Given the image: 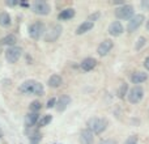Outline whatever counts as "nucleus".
I'll use <instances>...</instances> for the list:
<instances>
[{
  "label": "nucleus",
  "mask_w": 149,
  "mask_h": 144,
  "mask_svg": "<svg viewBox=\"0 0 149 144\" xmlns=\"http://www.w3.org/2000/svg\"><path fill=\"white\" fill-rule=\"evenodd\" d=\"M20 92L25 94H36V96H43L45 88L41 82L37 80H26L20 85Z\"/></svg>",
  "instance_id": "nucleus-1"
},
{
  "label": "nucleus",
  "mask_w": 149,
  "mask_h": 144,
  "mask_svg": "<svg viewBox=\"0 0 149 144\" xmlns=\"http://www.w3.org/2000/svg\"><path fill=\"white\" fill-rule=\"evenodd\" d=\"M109 126L107 119L100 118V117H93L88 121V130L93 132V134H102Z\"/></svg>",
  "instance_id": "nucleus-2"
},
{
  "label": "nucleus",
  "mask_w": 149,
  "mask_h": 144,
  "mask_svg": "<svg viewBox=\"0 0 149 144\" xmlns=\"http://www.w3.org/2000/svg\"><path fill=\"white\" fill-rule=\"evenodd\" d=\"M144 98V89H143L141 85H135L134 88L128 90V94H127V100L131 103H139L143 101Z\"/></svg>",
  "instance_id": "nucleus-3"
},
{
  "label": "nucleus",
  "mask_w": 149,
  "mask_h": 144,
  "mask_svg": "<svg viewBox=\"0 0 149 144\" xmlns=\"http://www.w3.org/2000/svg\"><path fill=\"white\" fill-rule=\"evenodd\" d=\"M134 13H135L134 7L130 4H123L115 10V16L119 20H131L134 17Z\"/></svg>",
  "instance_id": "nucleus-4"
},
{
  "label": "nucleus",
  "mask_w": 149,
  "mask_h": 144,
  "mask_svg": "<svg viewBox=\"0 0 149 144\" xmlns=\"http://www.w3.org/2000/svg\"><path fill=\"white\" fill-rule=\"evenodd\" d=\"M45 24L41 22V21H37V22L31 24L29 26V36L33 39H39L45 33Z\"/></svg>",
  "instance_id": "nucleus-5"
},
{
  "label": "nucleus",
  "mask_w": 149,
  "mask_h": 144,
  "mask_svg": "<svg viewBox=\"0 0 149 144\" xmlns=\"http://www.w3.org/2000/svg\"><path fill=\"white\" fill-rule=\"evenodd\" d=\"M31 9H33V12L37 13V15L46 16V15H49V13H50L51 8H50V5L47 4L46 1H43V0H38V1H34L33 3Z\"/></svg>",
  "instance_id": "nucleus-6"
},
{
  "label": "nucleus",
  "mask_w": 149,
  "mask_h": 144,
  "mask_svg": "<svg viewBox=\"0 0 149 144\" xmlns=\"http://www.w3.org/2000/svg\"><path fill=\"white\" fill-rule=\"evenodd\" d=\"M63 31V28L60 25H54L52 28H50L49 31H46V36H45V41L46 42H55L58 38L60 37Z\"/></svg>",
  "instance_id": "nucleus-7"
},
{
  "label": "nucleus",
  "mask_w": 149,
  "mask_h": 144,
  "mask_svg": "<svg viewBox=\"0 0 149 144\" xmlns=\"http://www.w3.org/2000/svg\"><path fill=\"white\" fill-rule=\"evenodd\" d=\"M144 20H145L144 15H136V16H134V17H132L131 20L128 21V25H127V30H128L130 33H134L135 30H137V29H139L140 26L143 25Z\"/></svg>",
  "instance_id": "nucleus-8"
},
{
  "label": "nucleus",
  "mask_w": 149,
  "mask_h": 144,
  "mask_svg": "<svg viewBox=\"0 0 149 144\" xmlns=\"http://www.w3.org/2000/svg\"><path fill=\"white\" fill-rule=\"evenodd\" d=\"M21 52H22V50H21L20 47H15V46L9 47V49L5 51V58H7V60L9 63H16L20 59Z\"/></svg>",
  "instance_id": "nucleus-9"
},
{
  "label": "nucleus",
  "mask_w": 149,
  "mask_h": 144,
  "mask_svg": "<svg viewBox=\"0 0 149 144\" xmlns=\"http://www.w3.org/2000/svg\"><path fill=\"white\" fill-rule=\"evenodd\" d=\"M113 46H114V43H113L111 39H105V41H102L100 43V46H98V49H97L98 55H100V57H106V55L111 51Z\"/></svg>",
  "instance_id": "nucleus-10"
},
{
  "label": "nucleus",
  "mask_w": 149,
  "mask_h": 144,
  "mask_svg": "<svg viewBox=\"0 0 149 144\" xmlns=\"http://www.w3.org/2000/svg\"><path fill=\"white\" fill-rule=\"evenodd\" d=\"M123 31H124V28L120 21H114V22H111L110 26H109V34L113 37H119Z\"/></svg>",
  "instance_id": "nucleus-11"
},
{
  "label": "nucleus",
  "mask_w": 149,
  "mask_h": 144,
  "mask_svg": "<svg viewBox=\"0 0 149 144\" xmlns=\"http://www.w3.org/2000/svg\"><path fill=\"white\" fill-rule=\"evenodd\" d=\"M147 80H148V73H145V72L136 71V72H134V73L131 75V81L134 82V84H136V85L143 84V82L147 81Z\"/></svg>",
  "instance_id": "nucleus-12"
},
{
  "label": "nucleus",
  "mask_w": 149,
  "mask_h": 144,
  "mask_svg": "<svg viewBox=\"0 0 149 144\" xmlns=\"http://www.w3.org/2000/svg\"><path fill=\"white\" fill-rule=\"evenodd\" d=\"M80 142H81V144H93V142H94L93 132L88 129L82 130L81 134H80Z\"/></svg>",
  "instance_id": "nucleus-13"
},
{
  "label": "nucleus",
  "mask_w": 149,
  "mask_h": 144,
  "mask_svg": "<svg viewBox=\"0 0 149 144\" xmlns=\"http://www.w3.org/2000/svg\"><path fill=\"white\" fill-rule=\"evenodd\" d=\"M70 103H71V97L70 96H67V94L62 96V97L58 100V102H56V110L58 111H64L65 109L68 108Z\"/></svg>",
  "instance_id": "nucleus-14"
},
{
  "label": "nucleus",
  "mask_w": 149,
  "mask_h": 144,
  "mask_svg": "<svg viewBox=\"0 0 149 144\" xmlns=\"http://www.w3.org/2000/svg\"><path fill=\"white\" fill-rule=\"evenodd\" d=\"M95 66H97V60H95L94 58H85L81 62V70L85 72H89V71H92Z\"/></svg>",
  "instance_id": "nucleus-15"
},
{
  "label": "nucleus",
  "mask_w": 149,
  "mask_h": 144,
  "mask_svg": "<svg viewBox=\"0 0 149 144\" xmlns=\"http://www.w3.org/2000/svg\"><path fill=\"white\" fill-rule=\"evenodd\" d=\"M93 26H94V24H93V22H90V21H84V22H82L81 25L77 28L76 34H77V36H81V34L89 31L90 29H93Z\"/></svg>",
  "instance_id": "nucleus-16"
},
{
  "label": "nucleus",
  "mask_w": 149,
  "mask_h": 144,
  "mask_svg": "<svg viewBox=\"0 0 149 144\" xmlns=\"http://www.w3.org/2000/svg\"><path fill=\"white\" fill-rule=\"evenodd\" d=\"M38 121H39L38 113H29L25 118V124H26V127H31V126H34Z\"/></svg>",
  "instance_id": "nucleus-17"
},
{
  "label": "nucleus",
  "mask_w": 149,
  "mask_h": 144,
  "mask_svg": "<svg viewBox=\"0 0 149 144\" xmlns=\"http://www.w3.org/2000/svg\"><path fill=\"white\" fill-rule=\"evenodd\" d=\"M17 42V38H16L15 34H7L5 37H3L1 41H0V43L4 45V46H10L13 47V45Z\"/></svg>",
  "instance_id": "nucleus-18"
},
{
  "label": "nucleus",
  "mask_w": 149,
  "mask_h": 144,
  "mask_svg": "<svg viewBox=\"0 0 149 144\" xmlns=\"http://www.w3.org/2000/svg\"><path fill=\"white\" fill-rule=\"evenodd\" d=\"M63 84V79L59 75H51L49 79V87L51 88H58Z\"/></svg>",
  "instance_id": "nucleus-19"
},
{
  "label": "nucleus",
  "mask_w": 149,
  "mask_h": 144,
  "mask_svg": "<svg viewBox=\"0 0 149 144\" xmlns=\"http://www.w3.org/2000/svg\"><path fill=\"white\" fill-rule=\"evenodd\" d=\"M72 17H74V9L73 8H67V9L62 10V12L59 13V16H58V18L62 20V21L70 20V18H72Z\"/></svg>",
  "instance_id": "nucleus-20"
},
{
  "label": "nucleus",
  "mask_w": 149,
  "mask_h": 144,
  "mask_svg": "<svg viewBox=\"0 0 149 144\" xmlns=\"http://www.w3.org/2000/svg\"><path fill=\"white\" fill-rule=\"evenodd\" d=\"M127 94H128V85H127V82H122L120 87L116 90V96L119 98H124Z\"/></svg>",
  "instance_id": "nucleus-21"
},
{
  "label": "nucleus",
  "mask_w": 149,
  "mask_h": 144,
  "mask_svg": "<svg viewBox=\"0 0 149 144\" xmlns=\"http://www.w3.org/2000/svg\"><path fill=\"white\" fill-rule=\"evenodd\" d=\"M9 25H10V16L7 12H1L0 13V26L7 28Z\"/></svg>",
  "instance_id": "nucleus-22"
},
{
  "label": "nucleus",
  "mask_w": 149,
  "mask_h": 144,
  "mask_svg": "<svg viewBox=\"0 0 149 144\" xmlns=\"http://www.w3.org/2000/svg\"><path fill=\"white\" fill-rule=\"evenodd\" d=\"M41 139H42L41 134L39 132H34V134H31L29 136V144H39Z\"/></svg>",
  "instance_id": "nucleus-23"
},
{
  "label": "nucleus",
  "mask_w": 149,
  "mask_h": 144,
  "mask_svg": "<svg viewBox=\"0 0 149 144\" xmlns=\"http://www.w3.org/2000/svg\"><path fill=\"white\" fill-rule=\"evenodd\" d=\"M51 121H52V117L51 115H43L38 121V126L39 127H45V126H47V124H49Z\"/></svg>",
  "instance_id": "nucleus-24"
},
{
  "label": "nucleus",
  "mask_w": 149,
  "mask_h": 144,
  "mask_svg": "<svg viewBox=\"0 0 149 144\" xmlns=\"http://www.w3.org/2000/svg\"><path fill=\"white\" fill-rule=\"evenodd\" d=\"M29 109H30V113H38L41 110V102L39 101H33L29 106Z\"/></svg>",
  "instance_id": "nucleus-25"
},
{
  "label": "nucleus",
  "mask_w": 149,
  "mask_h": 144,
  "mask_svg": "<svg viewBox=\"0 0 149 144\" xmlns=\"http://www.w3.org/2000/svg\"><path fill=\"white\" fill-rule=\"evenodd\" d=\"M145 43H147V39L144 38V37H139L136 41V45H135V49L136 50H141L143 47L145 46Z\"/></svg>",
  "instance_id": "nucleus-26"
},
{
  "label": "nucleus",
  "mask_w": 149,
  "mask_h": 144,
  "mask_svg": "<svg viewBox=\"0 0 149 144\" xmlns=\"http://www.w3.org/2000/svg\"><path fill=\"white\" fill-rule=\"evenodd\" d=\"M124 144H137V136H136V135H132V136H130L128 139L124 142Z\"/></svg>",
  "instance_id": "nucleus-27"
},
{
  "label": "nucleus",
  "mask_w": 149,
  "mask_h": 144,
  "mask_svg": "<svg viewBox=\"0 0 149 144\" xmlns=\"http://www.w3.org/2000/svg\"><path fill=\"white\" fill-rule=\"evenodd\" d=\"M100 12H95L94 13V15H90L89 16V18H88V21H90V22H93V24H94V21L95 20H97V18H100Z\"/></svg>",
  "instance_id": "nucleus-28"
},
{
  "label": "nucleus",
  "mask_w": 149,
  "mask_h": 144,
  "mask_svg": "<svg viewBox=\"0 0 149 144\" xmlns=\"http://www.w3.org/2000/svg\"><path fill=\"white\" fill-rule=\"evenodd\" d=\"M55 105H56V100H55L54 97H51V98L49 100V102H47L46 108H47V109H51V108H54Z\"/></svg>",
  "instance_id": "nucleus-29"
},
{
  "label": "nucleus",
  "mask_w": 149,
  "mask_h": 144,
  "mask_svg": "<svg viewBox=\"0 0 149 144\" xmlns=\"http://www.w3.org/2000/svg\"><path fill=\"white\" fill-rule=\"evenodd\" d=\"M140 7L144 10H149V0H143V1L140 3Z\"/></svg>",
  "instance_id": "nucleus-30"
},
{
  "label": "nucleus",
  "mask_w": 149,
  "mask_h": 144,
  "mask_svg": "<svg viewBox=\"0 0 149 144\" xmlns=\"http://www.w3.org/2000/svg\"><path fill=\"white\" fill-rule=\"evenodd\" d=\"M98 144H116V142L114 139H105V140H101Z\"/></svg>",
  "instance_id": "nucleus-31"
},
{
  "label": "nucleus",
  "mask_w": 149,
  "mask_h": 144,
  "mask_svg": "<svg viewBox=\"0 0 149 144\" xmlns=\"http://www.w3.org/2000/svg\"><path fill=\"white\" fill-rule=\"evenodd\" d=\"M5 4L9 5V7H15V5L18 4V3L16 1V0H8V1H5Z\"/></svg>",
  "instance_id": "nucleus-32"
},
{
  "label": "nucleus",
  "mask_w": 149,
  "mask_h": 144,
  "mask_svg": "<svg viewBox=\"0 0 149 144\" xmlns=\"http://www.w3.org/2000/svg\"><path fill=\"white\" fill-rule=\"evenodd\" d=\"M144 67L147 68V70L149 71V57L145 58V60H144Z\"/></svg>",
  "instance_id": "nucleus-33"
},
{
  "label": "nucleus",
  "mask_w": 149,
  "mask_h": 144,
  "mask_svg": "<svg viewBox=\"0 0 149 144\" xmlns=\"http://www.w3.org/2000/svg\"><path fill=\"white\" fill-rule=\"evenodd\" d=\"M147 30L149 31V21H148V22H147Z\"/></svg>",
  "instance_id": "nucleus-34"
},
{
  "label": "nucleus",
  "mask_w": 149,
  "mask_h": 144,
  "mask_svg": "<svg viewBox=\"0 0 149 144\" xmlns=\"http://www.w3.org/2000/svg\"><path fill=\"white\" fill-rule=\"evenodd\" d=\"M1 135H3V134H1V131H0V136H1Z\"/></svg>",
  "instance_id": "nucleus-35"
}]
</instances>
